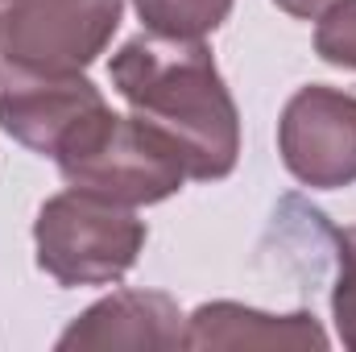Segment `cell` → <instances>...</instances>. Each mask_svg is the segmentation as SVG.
Wrapping results in <instances>:
<instances>
[{"label": "cell", "mask_w": 356, "mask_h": 352, "mask_svg": "<svg viewBox=\"0 0 356 352\" xmlns=\"http://www.w3.org/2000/svg\"><path fill=\"white\" fill-rule=\"evenodd\" d=\"M108 79L141 120L182 150L191 178L211 182L236 170L241 112L203 42L158 33L129 38L108 63Z\"/></svg>", "instance_id": "6da1fadb"}, {"label": "cell", "mask_w": 356, "mask_h": 352, "mask_svg": "<svg viewBox=\"0 0 356 352\" xmlns=\"http://www.w3.org/2000/svg\"><path fill=\"white\" fill-rule=\"evenodd\" d=\"M54 162L71 186L104 195L124 207L162 203V199L178 195L182 182L191 178L182 150L162 129H154L137 112L120 116L108 104L95 108L58 145Z\"/></svg>", "instance_id": "7a4b0ae2"}, {"label": "cell", "mask_w": 356, "mask_h": 352, "mask_svg": "<svg viewBox=\"0 0 356 352\" xmlns=\"http://www.w3.org/2000/svg\"><path fill=\"white\" fill-rule=\"evenodd\" d=\"M33 249L38 269L58 286H108L137 265L145 224L133 207L71 186L42 203L33 220Z\"/></svg>", "instance_id": "3957f363"}, {"label": "cell", "mask_w": 356, "mask_h": 352, "mask_svg": "<svg viewBox=\"0 0 356 352\" xmlns=\"http://www.w3.org/2000/svg\"><path fill=\"white\" fill-rule=\"evenodd\" d=\"M124 0H0V67L75 75L120 29Z\"/></svg>", "instance_id": "277c9868"}, {"label": "cell", "mask_w": 356, "mask_h": 352, "mask_svg": "<svg viewBox=\"0 0 356 352\" xmlns=\"http://www.w3.org/2000/svg\"><path fill=\"white\" fill-rule=\"evenodd\" d=\"M277 154L302 186L340 191L356 182V95L340 88H298L277 120Z\"/></svg>", "instance_id": "5b68a950"}, {"label": "cell", "mask_w": 356, "mask_h": 352, "mask_svg": "<svg viewBox=\"0 0 356 352\" xmlns=\"http://www.w3.org/2000/svg\"><path fill=\"white\" fill-rule=\"evenodd\" d=\"M104 108L99 88L75 75H38L0 67V129L33 154L54 158L58 145Z\"/></svg>", "instance_id": "8992f818"}, {"label": "cell", "mask_w": 356, "mask_h": 352, "mask_svg": "<svg viewBox=\"0 0 356 352\" xmlns=\"http://www.w3.org/2000/svg\"><path fill=\"white\" fill-rule=\"evenodd\" d=\"M186 315L162 290H116L88 307L63 336L58 352H104V349H182Z\"/></svg>", "instance_id": "52a82bcc"}, {"label": "cell", "mask_w": 356, "mask_h": 352, "mask_svg": "<svg viewBox=\"0 0 356 352\" xmlns=\"http://www.w3.org/2000/svg\"><path fill=\"white\" fill-rule=\"evenodd\" d=\"M332 344L323 323L311 311L294 315H269L245 303H203L186 315L182 349H211V352H241V349H269V352H323Z\"/></svg>", "instance_id": "ba28073f"}, {"label": "cell", "mask_w": 356, "mask_h": 352, "mask_svg": "<svg viewBox=\"0 0 356 352\" xmlns=\"http://www.w3.org/2000/svg\"><path fill=\"white\" fill-rule=\"evenodd\" d=\"M232 4L236 0H133L149 33L178 42H203L207 33H216L228 21Z\"/></svg>", "instance_id": "9c48e42d"}, {"label": "cell", "mask_w": 356, "mask_h": 352, "mask_svg": "<svg viewBox=\"0 0 356 352\" xmlns=\"http://www.w3.org/2000/svg\"><path fill=\"white\" fill-rule=\"evenodd\" d=\"M336 241V290H332V319L344 349L356 352V224L332 228Z\"/></svg>", "instance_id": "30bf717a"}, {"label": "cell", "mask_w": 356, "mask_h": 352, "mask_svg": "<svg viewBox=\"0 0 356 352\" xmlns=\"http://www.w3.org/2000/svg\"><path fill=\"white\" fill-rule=\"evenodd\" d=\"M315 54L332 67L356 71V0H336L315 25Z\"/></svg>", "instance_id": "8fae6325"}, {"label": "cell", "mask_w": 356, "mask_h": 352, "mask_svg": "<svg viewBox=\"0 0 356 352\" xmlns=\"http://www.w3.org/2000/svg\"><path fill=\"white\" fill-rule=\"evenodd\" d=\"M282 13H290V17H298V21H319L336 0H273Z\"/></svg>", "instance_id": "7c38bea8"}]
</instances>
